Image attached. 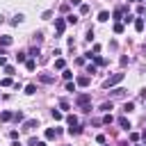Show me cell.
<instances>
[{
    "instance_id": "39",
    "label": "cell",
    "mask_w": 146,
    "mask_h": 146,
    "mask_svg": "<svg viewBox=\"0 0 146 146\" xmlns=\"http://www.w3.org/2000/svg\"><path fill=\"white\" fill-rule=\"evenodd\" d=\"M128 2H139V0H128Z\"/></svg>"
},
{
    "instance_id": "29",
    "label": "cell",
    "mask_w": 146,
    "mask_h": 146,
    "mask_svg": "<svg viewBox=\"0 0 146 146\" xmlns=\"http://www.w3.org/2000/svg\"><path fill=\"white\" fill-rule=\"evenodd\" d=\"M112 121H114L112 114H105V116H103V123H112Z\"/></svg>"
},
{
    "instance_id": "25",
    "label": "cell",
    "mask_w": 146,
    "mask_h": 146,
    "mask_svg": "<svg viewBox=\"0 0 146 146\" xmlns=\"http://www.w3.org/2000/svg\"><path fill=\"white\" fill-rule=\"evenodd\" d=\"M52 119H55V121H62V112H59V110H52Z\"/></svg>"
},
{
    "instance_id": "22",
    "label": "cell",
    "mask_w": 146,
    "mask_h": 146,
    "mask_svg": "<svg viewBox=\"0 0 146 146\" xmlns=\"http://www.w3.org/2000/svg\"><path fill=\"white\" fill-rule=\"evenodd\" d=\"M123 30H125V27H123V23H114V32H116V34H121Z\"/></svg>"
},
{
    "instance_id": "13",
    "label": "cell",
    "mask_w": 146,
    "mask_h": 146,
    "mask_svg": "<svg viewBox=\"0 0 146 146\" xmlns=\"http://www.w3.org/2000/svg\"><path fill=\"white\" fill-rule=\"evenodd\" d=\"M110 18H112L110 11H100V14H98V21H100V23H105V21H110Z\"/></svg>"
},
{
    "instance_id": "36",
    "label": "cell",
    "mask_w": 146,
    "mask_h": 146,
    "mask_svg": "<svg viewBox=\"0 0 146 146\" xmlns=\"http://www.w3.org/2000/svg\"><path fill=\"white\" fill-rule=\"evenodd\" d=\"M36 146H46V141H36Z\"/></svg>"
},
{
    "instance_id": "3",
    "label": "cell",
    "mask_w": 146,
    "mask_h": 146,
    "mask_svg": "<svg viewBox=\"0 0 146 146\" xmlns=\"http://www.w3.org/2000/svg\"><path fill=\"white\" fill-rule=\"evenodd\" d=\"M125 11H128L125 7H116V9H114V14H112V18H116V23H119L121 18H125Z\"/></svg>"
},
{
    "instance_id": "16",
    "label": "cell",
    "mask_w": 146,
    "mask_h": 146,
    "mask_svg": "<svg viewBox=\"0 0 146 146\" xmlns=\"http://www.w3.org/2000/svg\"><path fill=\"white\" fill-rule=\"evenodd\" d=\"M16 62H18V64L27 62V55H25V52H18V55H16Z\"/></svg>"
},
{
    "instance_id": "20",
    "label": "cell",
    "mask_w": 146,
    "mask_h": 146,
    "mask_svg": "<svg viewBox=\"0 0 146 146\" xmlns=\"http://www.w3.org/2000/svg\"><path fill=\"white\" fill-rule=\"evenodd\" d=\"M25 94H27V96L36 94V87H34V84H27V87H25Z\"/></svg>"
},
{
    "instance_id": "33",
    "label": "cell",
    "mask_w": 146,
    "mask_h": 146,
    "mask_svg": "<svg viewBox=\"0 0 146 146\" xmlns=\"http://www.w3.org/2000/svg\"><path fill=\"white\" fill-rule=\"evenodd\" d=\"M66 91H75V82H68L66 84Z\"/></svg>"
},
{
    "instance_id": "19",
    "label": "cell",
    "mask_w": 146,
    "mask_h": 146,
    "mask_svg": "<svg viewBox=\"0 0 146 146\" xmlns=\"http://www.w3.org/2000/svg\"><path fill=\"white\" fill-rule=\"evenodd\" d=\"M11 84H14L11 78H2V80H0V87H11Z\"/></svg>"
},
{
    "instance_id": "15",
    "label": "cell",
    "mask_w": 146,
    "mask_h": 146,
    "mask_svg": "<svg viewBox=\"0 0 146 146\" xmlns=\"http://www.w3.org/2000/svg\"><path fill=\"white\" fill-rule=\"evenodd\" d=\"M0 119H2V121H11V119H14V112H2Z\"/></svg>"
},
{
    "instance_id": "1",
    "label": "cell",
    "mask_w": 146,
    "mask_h": 146,
    "mask_svg": "<svg viewBox=\"0 0 146 146\" xmlns=\"http://www.w3.org/2000/svg\"><path fill=\"white\" fill-rule=\"evenodd\" d=\"M89 103H91V96H89V94H78V96H75V105L82 107L84 112H89Z\"/></svg>"
},
{
    "instance_id": "6",
    "label": "cell",
    "mask_w": 146,
    "mask_h": 146,
    "mask_svg": "<svg viewBox=\"0 0 146 146\" xmlns=\"http://www.w3.org/2000/svg\"><path fill=\"white\" fill-rule=\"evenodd\" d=\"M39 80H41L43 84H52V82H55V78H52V75H48V73H41V75H39Z\"/></svg>"
},
{
    "instance_id": "40",
    "label": "cell",
    "mask_w": 146,
    "mask_h": 146,
    "mask_svg": "<svg viewBox=\"0 0 146 146\" xmlns=\"http://www.w3.org/2000/svg\"><path fill=\"white\" fill-rule=\"evenodd\" d=\"M144 52H146V43H144Z\"/></svg>"
},
{
    "instance_id": "7",
    "label": "cell",
    "mask_w": 146,
    "mask_h": 146,
    "mask_svg": "<svg viewBox=\"0 0 146 146\" xmlns=\"http://www.w3.org/2000/svg\"><path fill=\"white\" fill-rule=\"evenodd\" d=\"M66 123H68V128H78V116L75 114H68L66 116Z\"/></svg>"
},
{
    "instance_id": "24",
    "label": "cell",
    "mask_w": 146,
    "mask_h": 146,
    "mask_svg": "<svg viewBox=\"0 0 146 146\" xmlns=\"http://www.w3.org/2000/svg\"><path fill=\"white\" fill-rule=\"evenodd\" d=\"M91 59H94V62H96V64H98V66H103V64H105V59H103V57H98V55H94V57H91Z\"/></svg>"
},
{
    "instance_id": "9",
    "label": "cell",
    "mask_w": 146,
    "mask_h": 146,
    "mask_svg": "<svg viewBox=\"0 0 146 146\" xmlns=\"http://www.w3.org/2000/svg\"><path fill=\"white\" fill-rule=\"evenodd\" d=\"M119 125H121L123 130H130V121H128L125 116H119Z\"/></svg>"
},
{
    "instance_id": "41",
    "label": "cell",
    "mask_w": 146,
    "mask_h": 146,
    "mask_svg": "<svg viewBox=\"0 0 146 146\" xmlns=\"http://www.w3.org/2000/svg\"><path fill=\"white\" fill-rule=\"evenodd\" d=\"M144 23H146V18H144Z\"/></svg>"
},
{
    "instance_id": "34",
    "label": "cell",
    "mask_w": 146,
    "mask_h": 146,
    "mask_svg": "<svg viewBox=\"0 0 146 146\" xmlns=\"http://www.w3.org/2000/svg\"><path fill=\"white\" fill-rule=\"evenodd\" d=\"M0 66H7V57H0Z\"/></svg>"
},
{
    "instance_id": "27",
    "label": "cell",
    "mask_w": 146,
    "mask_h": 146,
    "mask_svg": "<svg viewBox=\"0 0 146 146\" xmlns=\"http://www.w3.org/2000/svg\"><path fill=\"white\" fill-rule=\"evenodd\" d=\"M14 71H16V68H14V66H9V64H7V66H5V73H7V75H14Z\"/></svg>"
},
{
    "instance_id": "2",
    "label": "cell",
    "mask_w": 146,
    "mask_h": 146,
    "mask_svg": "<svg viewBox=\"0 0 146 146\" xmlns=\"http://www.w3.org/2000/svg\"><path fill=\"white\" fill-rule=\"evenodd\" d=\"M121 80H123V73H114V75H110V78L105 80V87H107V89H110V87H116Z\"/></svg>"
},
{
    "instance_id": "10",
    "label": "cell",
    "mask_w": 146,
    "mask_h": 146,
    "mask_svg": "<svg viewBox=\"0 0 146 146\" xmlns=\"http://www.w3.org/2000/svg\"><path fill=\"white\" fill-rule=\"evenodd\" d=\"M144 25H146V23H144V18H135V30H137V32H141V30H144Z\"/></svg>"
},
{
    "instance_id": "8",
    "label": "cell",
    "mask_w": 146,
    "mask_h": 146,
    "mask_svg": "<svg viewBox=\"0 0 146 146\" xmlns=\"http://www.w3.org/2000/svg\"><path fill=\"white\" fill-rule=\"evenodd\" d=\"M75 84H80V87H87V84H89V75H78Z\"/></svg>"
},
{
    "instance_id": "28",
    "label": "cell",
    "mask_w": 146,
    "mask_h": 146,
    "mask_svg": "<svg viewBox=\"0 0 146 146\" xmlns=\"http://www.w3.org/2000/svg\"><path fill=\"white\" fill-rule=\"evenodd\" d=\"M100 110H103V112H110V110H112V103H103Z\"/></svg>"
},
{
    "instance_id": "31",
    "label": "cell",
    "mask_w": 146,
    "mask_h": 146,
    "mask_svg": "<svg viewBox=\"0 0 146 146\" xmlns=\"http://www.w3.org/2000/svg\"><path fill=\"white\" fill-rule=\"evenodd\" d=\"M34 41H36V43H41V41H43V34H41V32H36V34H34Z\"/></svg>"
},
{
    "instance_id": "23",
    "label": "cell",
    "mask_w": 146,
    "mask_h": 146,
    "mask_svg": "<svg viewBox=\"0 0 146 146\" xmlns=\"http://www.w3.org/2000/svg\"><path fill=\"white\" fill-rule=\"evenodd\" d=\"M132 110H135V103H125V105H123V112H125V114L132 112Z\"/></svg>"
},
{
    "instance_id": "11",
    "label": "cell",
    "mask_w": 146,
    "mask_h": 146,
    "mask_svg": "<svg viewBox=\"0 0 146 146\" xmlns=\"http://www.w3.org/2000/svg\"><path fill=\"white\" fill-rule=\"evenodd\" d=\"M57 137V128H48L46 130V139H55Z\"/></svg>"
},
{
    "instance_id": "32",
    "label": "cell",
    "mask_w": 146,
    "mask_h": 146,
    "mask_svg": "<svg viewBox=\"0 0 146 146\" xmlns=\"http://www.w3.org/2000/svg\"><path fill=\"white\" fill-rule=\"evenodd\" d=\"M14 121H23V112H14Z\"/></svg>"
},
{
    "instance_id": "26",
    "label": "cell",
    "mask_w": 146,
    "mask_h": 146,
    "mask_svg": "<svg viewBox=\"0 0 146 146\" xmlns=\"http://www.w3.org/2000/svg\"><path fill=\"white\" fill-rule=\"evenodd\" d=\"M66 23H78V16H75V14H71V16H66Z\"/></svg>"
},
{
    "instance_id": "21",
    "label": "cell",
    "mask_w": 146,
    "mask_h": 146,
    "mask_svg": "<svg viewBox=\"0 0 146 146\" xmlns=\"http://www.w3.org/2000/svg\"><path fill=\"white\" fill-rule=\"evenodd\" d=\"M59 107H62V110H71V103H68L66 98H62V100H59Z\"/></svg>"
},
{
    "instance_id": "14",
    "label": "cell",
    "mask_w": 146,
    "mask_h": 146,
    "mask_svg": "<svg viewBox=\"0 0 146 146\" xmlns=\"http://www.w3.org/2000/svg\"><path fill=\"white\" fill-rule=\"evenodd\" d=\"M23 21H25V18H23V14H18V16H14V18H11V25H21Z\"/></svg>"
},
{
    "instance_id": "35",
    "label": "cell",
    "mask_w": 146,
    "mask_h": 146,
    "mask_svg": "<svg viewBox=\"0 0 146 146\" xmlns=\"http://www.w3.org/2000/svg\"><path fill=\"white\" fill-rule=\"evenodd\" d=\"M68 5H82V0H68Z\"/></svg>"
},
{
    "instance_id": "17",
    "label": "cell",
    "mask_w": 146,
    "mask_h": 146,
    "mask_svg": "<svg viewBox=\"0 0 146 146\" xmlns=\"http://www.w3.org/2000/svg\"><path fill=\"white\" fill-rule=\"evenodd\" d=\"M64 66H66V62H64L62 57H57V59H55V68H64Z\"/></svg>"
},
{
    "instance_id": "4",
    "label": "cell",
    "mask_w": 146,
    "mask_h": 146,
    "mask_svg": "<svg viewBox=\"0 0 146 146\" xmlns=\"http://www.w3.org/2000/svg\"><path fill=\"white\" fill-rule=\"evenodd\" d=\"M64 30H66V21H64V18H55V32L62 34Z\"/></svg>"
},
{
    "instance_id": "37",
    "label": "cell",
    "mask_w": 146,
    "mask_h": 146,
    "mask_svg": "<svg viewBox=\"0 0 146 146\" xmlns=\"http://www.w3.org/2000/svg\"><path fill=\"white\" fill-rule=\"evenodd\" d=\"M2 23H5V18H2V16H0V25H2Z\"/></svg>"
},
{
    "instance_id": "18",
    "label": "cell",
    "mask_w": 146,
    "mask_h": 146,
    "mask_svg": "<svg viewBox=\"0 0 146 146\" xmlns=\"http://www.w3.org/2000/svg\"><path fill=\"white\" fill-rule=\"evenodd\" d=\"M25 66H27V71H34V68H36V62H34V59H27Z\"/></svg>"
},
{
    "instance_id": "38",
    "label": "cell",
    "mask_w": 146,
    "mask_h": 146,
    "mask_svg": "<svg viewBox=\"0 0 146 146\" xmlns=\"http://www.w3.org/2000/svg\"><path fill=\"white\" fill-rule=\"evenodd\" d=\"M144 146H146V132H144Z\"/></svg>"
},
{
    "instance_id": "12",
    "label": "cell",
    "mask_w": 146,
    "mask_h": 146,
    "mask_svg": "<svg viewBox=\"0 0 146 146\" xmlns=\"http://www.w3.org/2000/svg\"><path fill=\"white\" fill-rule=\"evenodd\" d=\"M11 41H14L11 36H0V46H2V48H7V46H11Z\"/></svg>"
},
{
    "instance_id": "5",
    "label": "cell",
    "mask_w": 146,
    "mask_h": 146,
    "mask_svg": "<svg viewBox=\"0 0 146 146\" xmlns=\"http://www.w3.org/2000/svg\"><path fill=\"white\" fill-rule=\"evenodd\" d=\"M36 125H39L36 119H27V121H23V128H25V130H32V128H36Z\"/></svg>"
},
{
    "instance_id": "30",
    "label": "cell",
    "mask_w": 146,
    "mask_h": 146,
    "mask_svg": "<svg viewBox=\"0 0 146 146\" xmlns=\"http://www.w3.org/2000/svg\"><path fill=\"white\" fill-rule=\"evenodd\" d=\"M80 14H89V5H80Z\"/></svg>"
}]
</instances>
